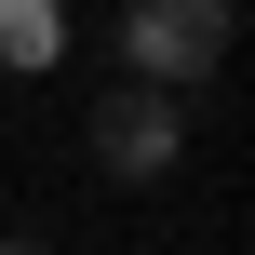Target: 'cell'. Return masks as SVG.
<instances>
[{"label": "cell", "instance_id": "1", "mask_svg": "<svg viewBox=\"0 0 255 255\" xmlns=\"http://www.w3.org/2000/svg\"><path fill=\"white\" fill-rule=\"evenodd\" d=\"M215 54H229V13H215V0H134V13H121V67H134V94H188V81H215Z\"/></svg>", "mask_w": 255, "mask_h": 255}, {"label": "cell", "instance_id": "2", "mask_svg": "<svg viewBox=\"0 0 255 255\" xmlns=\"http://www.w3.org/2000/svg\"><path fill=\"white\" fill-rule=\"evenodd\" d=\"M175 161H188V108L175 94H134V81L94 94V175L108 188H161Z\"/></svg>", "mask_w": 255, "mask_h": 255}, {"label": "cell", "instance_id": "3", "mask_svg": "<svg viewBox=\"0 0 255 255\" xmlns=\"http://www.w3.org/2000/svg\"><path fill=\"white\" fill-rule=\"evenodd\" d=\"M0 255H54V242H27V229H0Z\"/></svg>", "mask_w": 255, "mask_h": 255}]
</instances>
